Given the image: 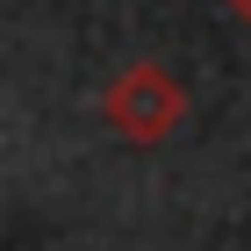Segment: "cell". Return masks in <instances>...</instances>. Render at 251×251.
Returning a JSON list of instances; mask_svg holds the SVG:
<instances>
[{
  "instance_id": "1",
  "label": "cell",
  "mask_w": 251,
  "mask_h": 251,
  "mask_svg": "<svg viewBox=\"0 0 251 251\" xmlns=\"http://www.w3.org/2000/svg\"><path fill=\"white\" fill-rule=\"evenodd\" d=\"M100 122L122 136V144H165V136L187 122V86L158 58L122 65L108 86H100Z\"/></svg>"
},
{
  "instance_id": "2",
  "label": "cell",
  "mask_w": 251,
  "mask_h": 251,
  "mask_svg": "<svg viewBox=\"0 0 251 251\" xmlns=\"http://www.w3.org/2000/svg\"><path fill=\"white\" fill-rule=\"evenodd\" d=\"M230 7H237V15H244V22H251V0H230Z\"/></svg>"
}]
</instances>
